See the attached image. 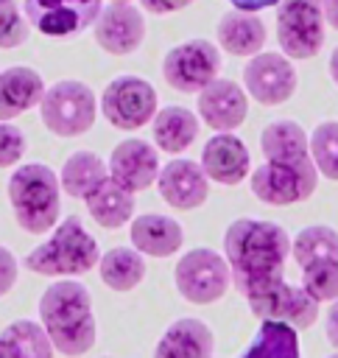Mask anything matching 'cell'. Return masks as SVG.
Wrapping results in <instances>:
<instances>
[{
    "instance_id": "cell-1",
    "label": "cell",
    "mask_w": 338,
    "mask_h": 358,
    "mask_svg": "<svg viewBox=\"0 0 338 358\" xmlns=\"http://www.w3.org/2000/svg\"><path fill=\"white\" fill-rule=\"evenodd\" d=\"M293 249L288 232L263 218H237L223 232V257L232 268V282L251 305L279 282H285V263Z\"/></svg>"
},
{
    "instance_id": "cell-2",
    "label": "cell",
    "mask_w": 338,
    "mask_h": 358,
    "mask_svg": "<svg viewBox=\"0 0 338 358\" xmlns=\"http://www.w3.org/2000/svg\"><path fill=\"white\" fill-rule=\"evenodd\" d=\"M39 322L50 336L56 352L78 358L98 341V322L92 296L78 280H56L39 296Z\"/></svg>"
},
{
    "instance_id": "cell-3",
    "label": "cell",
    "mask_w": 338,
    "mask_h": 358,
    "mask_svg": "<svg viewBox=\"0 0 338 358\" xmlns=\"http://www.w3.org/2000/svg\"><path fill=\"white\" fill-rule=\"evenodd\" d=\"M8 201L14 221L28 235L53 232L61 215V182L59 173L42 162L20 165L8 179Z\"/></svg>"
},
{
    "instance_id": "cell-4",
    "label": "cell",
    "mask_w": 338,
    "mask_h": 358,
    "mask_svg": "<svg viewBox=\"0 0 338 358\" xmlns=\"http://www.w3.org/2000/svg\"><path fill=\"white\" fill-rule=\"evenodd\" d=\"M25 268L39 277H56V280H75L87 271H92L101 263V246L98 241L84 229L81 218L67 215L56 224L47 241H42L36 249L25 255Z\"/></svg>"
},
{
    "instance_id": "cell-5",
    "label": "cell",
    "mask_w": 338,
    "mask_h": 358,
    "mask_svg": "<svg viewBox=\"0 0 338 358\" xmlns=\"http://www.w3.org/2000/svg\"><path fill=\"white\" fill-rule=\"evenodd\" d=\"M101 112V101L95 98L92 87L78 78H61L45 90L39 103L42 126L56 137H78L95 126Z\"/></svg>"
},
{
    "instance_id": "cell-6",
    "label": "cell",
    "mask_w": 338,
    "mask_h": 358,
    "mask_svg": "<svg viewBox=\"0 0 338 358\" xmlns=\"http://www.w3.org/2000/svg\"><path fill=\"white\" fill-rule=\"evenodd\" d=\"M173 282L187 302L212 305L226 294V288L232 282V268L223 255L198 246L179 257V263L173 268Z\"/></svg>"
},
{
    "instance_id": "cell-7",
    "label": "cell",
    "mask_w": 338,
    "mask_h": 358,
    "mask_svg": "<svg viewBox=\"0 0 338 358\" xmlns=\"http://www.w3.org/2000/svg\"><path fill=\"white\" fill-rule=\"evenodd\" d=\"M251 193L271 204V207H288L310 199L318 185V168L310 159L304 162H263L251 171Z\"/></svg>"
},
{
    "instance_id": "cell-8",
    "label": "cell",
    "mask_w": 338,
    "mask_h": 358,
    "mask_svg": "<svg viewBox=\"0 0 338 358\" xmlns=\"http://www.w3.org/2000/svg\"><path fill=\"white\" fill-rule=\"evenodd\" d=\"M156 112V90L140 76H117L101 92V115L120 131L142 129Z\"/></svg>"
},
{
    "instance_id": "cell-9",
    "label": "cell",
    "mask_w": 338,
    "mask_h": 358,
    "mask_svg": "<svg viewBox=\"0 0 338 358\" xmlns=\"http://www.w3.org/2000/svg\"><path fill=\"white\" fill-rule=\"evenodd\" d=\"M321 0H282L277 8V42L288 59H313L324 45Z\"/></svg>"
},
{
    "instance_id": "cell-10",
    "label": "cell",
    "mask_w": 338,
    "mask_h": 358,
    "mask_svg": "<svg viewBox=\"0 0 338 358\" xmlns=\"http://www.w3.org/2000/svg\"><path fill=\"white\" fill-rule=\"evenodd\" d=\"M221 73V50L210 39H187L162 59V78L179 92H201Z\"/></svg>"
},
{
    "instance_id": "cell-11",
    "label": "cell",
    "mask_w": 338,
    "mask_h": 358,
    "mask_svg": "<svg viewBox=\"0 0 338 358\" xmlns=\"http://www.w3.org/2000/svg\"><path fill=\"white\" fill-rule=\"evenodd\" d=\"M103 0H22L34 31L47 39H70L98 22Z\"/></svg>"
},
{
    "instance_id": "cell-12",
    "label": "cell",
    "mask_w": 338,
    "mask_h": 358,
    "mask_svg": "<svg viewBox=\"0 0 338 358\" xmlns=\"http://www.w3.org/2000/svg\"><path fill=\"white\" fill-rule=\"evenodd\" d=\"M299 76L293 62L285 53H257L243 67V87L246 92L263 106H279L296 92Z\"/></svg>"
},
{
    "instance_id": "cell-13",
    "label": "cell",
    "mask_w": 338,
    "mask_h": 358,
    "mask_svg": "<svg viewBox=\"0 0 338 358\" xmlns=\"http://www.w3.org/2000/svg\"><path fill=\"white\" fill-rule=\"evenodd\" d=\"M109 179H115L128 193L148 190L159 179V154L148 140L128 137L120 140L109 154Z\"/></svg>"
},
{
    "instance_id": "cell-14",
    "label": "cell",
    "mask_w": 338,
    "mask_h": 358,
    "mask_svg": "<svg viewBox=\"0 0 338 358\" xmlns=\"http://www.w3.org/2000/svg\"><path fill=\"white\" fill-rule=\"evenodd\" d=\"M92 28L95 42L112 56H128L145 39V17L134 3H106Z\"/></svg>"
},
{
    "instance_id": "cell-15",
    "label": "cell",
    "mask_w": 338,
    "mask_h": 358,
    "mask_svg": "<svg viewBox=\"0 0 338 358\" xmlns=\"http://www.w3.org/2000/svg\"><path fill=\"white\" fill-rule=\"evenodd\" d=\"M249 115V92L232 78H215L198 92V117L212 131H235Z\"/></svg>"
},
{
    "instance_id": "cell-16",
    "label": "cell",
    "mask_w": 338,
    "mask_h": 358,
    "mask_svg": "<svg viewBox=\"0 0 338 358\" xmlns=\"http://www.w3.org/2000/svg\"><path fill=\"white\" fill-rule=\"evenodd\" d=\"M156 187H159L162 201H168L173 210H196L210 196V179L201 162L182 159V157L162 165Z\"/></svg>"
},
{
    "instance_id": "cell-17",
    "label": "cell",
    "mask_w": 338,
    "mask_h": 358,
    "mask_svg": "<svg viewBox=\"0 0 338 358\" xmlns=\"http://www.w3.org/2000/svg\"><path fill=\"white\" fill-rule=\"evenodd\" d=\"M201 168H204L210 182L235 187V185H240L249 176L251 157H249L246 143L237 134L221 131V134H212L204 143V148H201Z\"/></svg>"
},
{
    "instance_id": "cell-18",
    "label": "cell",
    "mask_w": 338,
    "mask_h": 358,
    "mask_svg": "<svg viewBox=\"0 0 338 358\" xmlns=\"http://www.w3.org/2000/svg\"><path fill=\"white\" fill-rule=\"evenodd\" d=\"M249 308L254 316L285 322L293 330H307L318 319V302L302 285H291V282H279L274 291H268Z\"/></svg>"
},
{
    "instance_id": "cell-19",
    "label": "cell",
    "mask_w": 338,
    "mask_h": 358,
    "mask_svg": "<svg viewBox=\"0 0 338 358\" xmlns=\"http://www.w3.org/2000/svg\"><path fill=\"white\" fill-rule=\"evenodd\" d=\"M42 76L28 64H11L0 70V123H11L28 109L39 106L45 98Z\"/></svg>"
},
{
    "instance_id": "cell-20",
    "label": "cell",
    "mask_w": 338,
    "mask_h": 358,
    "mask_svg": "<svg viewBox=\"0 0 338 358\" xmlns=\"http://www.w3.org/2000/svg\"><path fill=\"white\" fill-rule=\"evenodd\" d=\"M128 238H131V246L148 257H170L184 243L182 224L176 218L159 215V213L137 215L128 227Z\"/></svg>"
},
{
    "instance_id": "cell-21",
    "label": "cell",
    "mask_w": 338,
    "mask_h": 358,
    "mask_svg": "<svg viewBox=\"0 0 338 358\" xmlns=\"http://www.w3.org/2000/svg\"><path fill=\"white\" fill-rule=\"evenodd\" d=\"M215 338L201 319H176L154 347V358H212Z\"/></svg>"
},
{
    "instance_id": "cell-22",
    "label": "cell",
    "mask_w": 338,
    "mask_h": 358,
    "mask_svg": "<svg viewBox=\"0 0 338 358\" xmlns=\"http://www.w3.org/2000/svg\"><path fill=\"white\" fill-rule=\"evenodd\" d=\"M218 45L229 56H257L265 45V22L254 11H226L218 20Z\"/></svg>"
},
{
    "instance_id": "cell-23",
    "label": "cell",
    "mask_w": 338,
    "mask_h": 358,
    "mask_svg": "<svg viewBox=\"0 0 338 358\" xmlns=\"http://www.w3.org/2000/svg\"><path fill=\"white\" fill-rule=\"evenodd\" d=\"M154 145L165 154H182L187 151L198 137V117L196 112L184 106H165L151 120Z\"/></svg>"
},
{
    "instance_id": "cell-24",
    "label": "cell",
    "mask_w": 338,
    "mask_h": 358,
    "mask_svg": "<svg viewBox=\"0 0 338 358\" xmlns=\"http://www.w3.org/2000/svg\"><path fill=\"white\" fill-rule=\"evenodd\" d=\"M109 179V165L95 154V151H73L61 171H59V182H61V190L73 199H89L103 182Z\"/></svg>"
},
{
    "instance_id": "cell-25",
    "label": "cell",
    "mask_w": 338,
    "mask_h": 358,
    "mask_svg": "<svg viewBox=\"0 0 338 358\" xmlns=\"http://www.w3.org/2000/svg\"><path fill=\"white\" fill-rule=\"evenodd\" d=\"M265 162H304L310 159V137L296 120H274L260 134Z\"/></svg>"
},
{
    "instance_id": "cell-26",
    "label": "cell",
    "mask_w": 338,
    "mask_h": 358,
    "mask_svg": "<svg viewBox=\"0 0 338 358\" xmlns=\"http://www.w3.org/2000/svg\"><path fill=\"white\" fill-rule=\"evenodd\" d=\"M98 274L103 285H109L117 294L134 291L145 280V257L134 246H115L101 255Z\"/></svg>"
},
{
    "instance_id": "cell-27",
    "label": "cell",
    "mask_w": 338,
    "mask_h": 358,
    "mask_svg": "<svg viewBox=\"0 0 338 358\" xmlns=\"http://www.w3.org/2000/svg\"><path fill=\"white\" fill-rule=\"evenodd\" d=\"M87 213L101 224L103 229H117L131 221L134 215V193L120 187L115 179H106L89 199H87Z\"/></svg>"
},
{
    "instance_id": "cell-28",
    "label": "cell",
    "mask_w": 338,
    "mask_h": 358,
    "mask_svg": "<svg viewBox=\"0 0 338 358\" xmlns=\"http://www.w3.org/2000/svg\"><path fill=\"white\" fill-rule=\"evenodd\" d=\"M0 344L11 352V358H53L56 352L42 322H31V319L11 322L0 333Z\"/></svg>"
},
{
    "instance_id": "cell-29",
    "label": "cell",
    "mask_w": 338,
    "mask_h": 358,
    "mask_svg": "<svg viewBox=\"0 0 338 358\" xmlns=\"http://www.w3.org/2000/svg\"><path fill=\"white\" fill-rule=\"evenodd\" d=\"M240 358H299V336L285 322L263 319L254 341Z\"/></svg>"
},
{
    "instance_id": "cell-30",
    "label": "cell",
    "mask_w": 338,
    "mask_h": 358,
    "mask_svg": "<svg viewBox=\"0 0 338 358\" xmlns=\"http://www.w3.org/2000/svg\"><path fill=\"white\" fill-rule=\"evenodd\" d=\"M291 255L302 268L310 263H318V260H338V232L332 227H321V224L304 227L296 232Z\"/></svg>"
},
{
    "instance_id": "cell-31",
    "label": "cell",
    "mask_w": 338,
    "mask_h": 358,
    "mask_svg": "<svg viewBox=\"0 0 338 358\" xmlns=\"http://www.w3.org/2000/svg\"><path fill=\"white\" fill-rule=\"evenodd\" d=\"M310 157L321 176L338 182V120H324L313 129Z\"/></svg>"
},
{
    "instance_id": "cell-32",
    "label": "cell",
    "mask_w": 338,
    "mask_h": 358,
    "mask_svg": "<svg viewBox=\"0 0 338 358\" xmlns=\"http://www.w3.org/2000/svg\"><path fill=\"white\" fill-rule=\"evenodd\" d=\"M302 288L321 305L338 299V260H318L302 268Z\"/></svg>"
},
{
    "instance_id": "cell-33",
    "label": "cell",
    "mask_w": 338,
    "mask_h": 358,
    "mask_svg": "<svg viewBox=\"0 0 338 358\" xmlns=\"http://www.w3.org/2000/svg\"><path fill=\"white\" fill-rule=\"evenodd\" d=\"M31 34V22L17 0H0V48H20Z\"/></svg>"
},
{
    "instance_id": "cell-34",
    "label": "cell",
    "mask_w": 338,
    "mask_h": 358,
    "mask_svg": "<svg viewBox=\"0 0 338 358\" xmlns=\"http://www.w3.org/2000/svg\"><path fill=\"white\" fill-rule=\"evenodd\" d=\"M25 134L14 123H0V168H11L25 157Z\"/></svg>"
},
{
    "instance_id": "cell-35",
    "label": "cell",
    "mask_w": 338,
    "mask_h": 358,
    "mask_svg": "<svg viewBox=\"0 0 338 358\" xmlns=\"http://www.w3.org/2000/svg\"><path fill=\"white\" fill-rule=\"evenodd\" d=\"M17 271H20L17 257H14L6 246H0V296H6V294L14 288V282H17Z\"/></svg>"
},
{
    "instance_id": "cell-36",
    "label": "cell",
    "mask_w": 338,
    "mask_h": 358,
    "mask_svg": "<svg viewBox=\"0 0 338 358\" xmlns=\"http://www.w3.org/2000/svg\"><path fill=\"white\" fill-rule=\"evenodd\" d=\"M193 0H140V6L151 14H173V11H182L184 6H190Z\"/></svg>"
},
{
    "instance_id": "cell-37",
    "label": "cell",
    "mask_w": 338,
    "mask_h": 358,
    "mask_svg": "<svg viewBox=\"0 0 338 358\" xmlns=\"http://www.w3.org/2000/svg\"><path fill=\"white\" fill-rule=\"evenodd\" d=\"M327 341L338 350V299L327 310Z\"/></svg>"
},
{
    "instance_id": "cell-38",
    "label": "cell",
    "mask_w": 338,
    "mask_h": 358,
    "mask_svg": "<svg viewBox=\"0 0 338 358\" xmlns=\"http://www.w3.org/2000/svg\"><path fill=\"white\" fill-rule=\"evenodd\" d=\"M237 11H260V8H268V6H279L282 0H229Z\"/></svg>"
},
{
    "instance_id": "cell-39",
    "label": "cell",
    "mask_w": 338,
    "mask_h": 358,
    "mask_svg": "<svg viewBox=\"0 0 338 358\" xmlns=\"http://www.w3.org/2000/svg\"><path fill=\"white\" fill-rule=\"evenodd\" d=\"M321 11H324V20L332 31H338V0H321Z\"/></svg>"
},
{
    "instance_id": "cell-40",
    "label": "cell",
    "mask_w": 338,
    "mask_h": 358,
    "mask_svg": "<svg viewBox=\"0 0 338 358\" xmlns=\"http://www.w3.org/2000/svg\"><path fill=\"white\" fill-rule=\"evenodd\" d=\"M330 76H332V81L338 84V48H335L332 56H330Z\"/></svg>"
},
{
    "instance_id": "cell-41",
    "label": "cell",
    "mask_w": 338,
    "mask_h": 358,
    "mask_svg": "<svg viewBox=\"0 0 338 358\" xmlns=\"http://www.w3.org/2000/svg\"><path fill=\"white\" fill-rule=\"evenodd\" d=\"M0 358H11V352H8V350H6L3 344H0Z\"/></svg>"
},
{
    "instance_id": "cell-42",
    "label": "cell",
    "mask_w": 338,
    "mask_h": 358,
    "mask_svg": "<svg viewBox=\"0 0 338 358\" xmlns=\"http://www.w3.org/2000/svg\"><path fill=\"white\" fill-rule=\"evenodd\" d=\"M109 3H134V0H109Z\"/></svg>"
},
{
    "instance_id": "cell-43",
    "label": "cell",
    "mask_w": 338,
    "mask_h": 358,
    "mask_svg": "<svg viewBox=\"0 0 338 358\" xmlns=\"http://www.w3.org/2000/svg\"><path fill=\"white\" fill-rule=\"evenodd\" d=\"M330 358H338V352H335V355H330Z\"/></svg>"
}]
</instances>
